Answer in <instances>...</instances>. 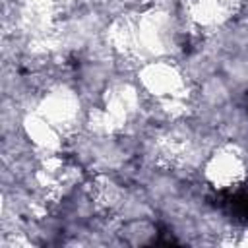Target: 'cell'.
Masks as SVG:
<instances>
[{"label":"cell","instance_id":"6da1fadb","mask_svg":"<svg viewBox=\"0 0 248 248\" xmlns=\"http://www.w3.org/2000/svg\"><path fill=\"white\" fill-rule=\"evenodd\" d=\"M143 83L151 91V95H155L161 101H172V103L178 101V97L184 89V83H182L180 76L176 74V70L167 64H161V62L145 68Z\"/></svg>","mask_w":248,"mask_h":248},{"label":"cell","instance_id":"7a4b0ae2","mask_svg":"<svg viewBox=\"0 0 248 248\" xmlns=\"http://www.w3.org/2000/svg\"><path fill=\"white\" fill-rule=\"evenodd\" d=\"M238 6V0H192L190 16L200 25H219L229 19Z\"/></svg>","mask_w":248,"mask_h":248},{"label":"cell","instance_id":"3957f363","mask_svg":"<svg viewBox=\"0 0 248 248\" xmlns=\"http://www.w3.org/2000/svg\"><path fill=\"white\" fill-rule=\"evenodd\" d=\"M242 172V163L238 159V155L234 153H221V155H215L211 165H209V176L215 180V182H232L240 176Z\"/></svg>","mask_w":248,"mask_h":248}]
</instances>
